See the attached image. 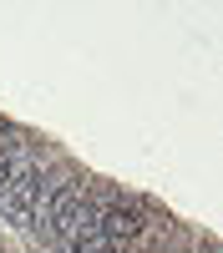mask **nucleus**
<instances>
[{
    "label": "nucleus",
    "mask_w": 223,
    "mask_h": 253,
    "mask_svg": "<svg viewBox=\"0 0 223 253\" xmlns=\"http://www.w3.org/2000/svg\"><path fill=\"white\" fill-rule=\"evenodd\" d=\"M137 228H142V213H137L132 203H107V208H101V218H96V238L117 253L127 238H137Z\"/></svg>",
    "instance_id": "obj_3"
},
{
    "label": "nucleus",
    "mask_w": 223,
    "mask_h": 253,
    "mask_svg": "<svg viewBox=\"0 0 223 253\" xmlns=\"http://www.w3.org/2000/svg\"><path fill=\"white\" fill-rule=\"evenodd\" d=\"M76 208H81V182L71 177V182H56L51 193H41V203H36V228L46 233L51 243H71V223H76Z\"/></svg>",
    "instance_id": "obj_1"
},
{
    "label": "nucleus",
    "mask_w": 223,
    "mask_h": 253,
    "mask_svg": "<svg viewBox=\"0 0 223 253\" xmlns=\"http://www.w3.org/2000/svg\"><path fill=\"white\" fill-rule=\"evenodd\" d=\"M10 167H15L10 152H0V193H5V182H10Z\"/></svg>",
    "instance_id": "obj_4"
},
{
    "label": "nucleus",
    "mask_w": 223,
    "mask_h": 253,
    "mask_svg": "<svg viewBox=\"0 0 223 253\" xmlns=\"http://www.w3.org/2000/svg\"><path fill=\"white\" fill-rule=\"evenodd\" d=\"M41 193H46V187H41V167H36V162H15L5 193H0V218L15 223V228H26V223L36 218Z\"/></svg>",
    "instance_id": "obj_2"
}]
</instances>
